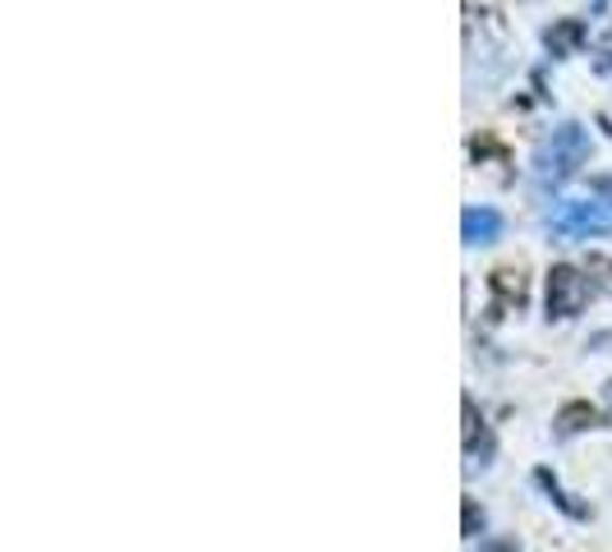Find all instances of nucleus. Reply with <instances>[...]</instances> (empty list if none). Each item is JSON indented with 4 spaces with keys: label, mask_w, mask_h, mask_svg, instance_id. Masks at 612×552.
Returning a JSON list of instances; mask_svg holds the SVG:
<instances>
[{
    "label": "nucleus",
    "mask_w": 612,
    "mask_h": 552,
    "mask_svg": "<svg viewBox=\"0 0 612 552\" xmlns=\"http://www.w3.org/2000/svg\"><path fill=\"white\" fill-rule=\"evenodd\" d=\"M534 479H539V483H543V489H549V493H553V502L562 506V512H566V516H585V506H576L572 497H566V493L557 489V483H553V474H549V470H539Z\"/></svg>",
    "instance_id": "9"
},
{
    "label": "nucleus",
    "mask_w": 612,
    "mask_h": 552,
    "mask_svg": "<svg viewBox=\"0 0 612 552\" xmlns=\"http://www.w3.org/2000/svg\"><path fill=\"white\" fill-rule=\"evenodd\" d=\"M461 235H466V245H493V239L502 235V216L493 208H466Z\"/></svg>",
    "instance_id": "4"
},
{
    "label": "nucleus",
    "mask_w": 612,
    "mask_h": 552,
    "mask_svg": "<svg viewBox=\"0 0 612 552\" xmlns=\"http://www.w3.org/2000/svg\"><path fill=\"white\" fill-rule=\"evenodd\" d=\"M543 42H549L553 56H572L580 42H585V24H580V19H557V24L543 33Z\"/></svg>",
    "instance_id": "6"
},
{
    "label": "nucleus",
    "mask_w": 612,
    "mask_h": 552,
    "mask_svg": "<svg viewBox=\"0 0 612 552\" xmlns=\"http://www.w3.org/2000/svg\"><path fill=\"white\" fill-rule=\"evenodd\" d=\"M461 414H466V456H489V451H493V437H489L484 419H479V410H474L470 396L461 401Z\"/></svg>",
    "instance_id": "7"
},
{
    "label": "nucleus",
    "mask_w": 612,
    "mask_h": 552,
    "mask_svg": "<svg viewBox=\"0 0 612 552\" xmlns=\"http://www.w3.org/2000/svg\"><path fill=\"white\" fill-rule=\"evenodd\" d=\"M479 552H520V548H516V543H507V539H493V543H484Z\"/></svg>",
    "instance_id": "13"
},
{
    "label": "nucleus",
    "mask_w": 612,
    "mask_h": 552,
    "mask_svg": "<svg viewBox=\"0 0 612 552\" xmlns=\"http://www.w3.org/2000/svg\"><path fill=\"white\" fill-rule=\"evenodd\" d=\"M553 235L562 239H585V235H603L612 231V216L599 203H557V212L549 216Z\"/></svg>",
    "instance_id": "2"
},
{
    "label": "nucleus",
    "mask_w": 612,
    "mask_h": 552,
    "mask_svg": "<svg viewBox=\"0 0 612 552\" xmlns=\"http://www.w3.org/2000/svg\"><path fill=\"white\" fill-rule=\"evenodd\" d=\"M599 424H603V414L589 401H572L557 414V433H585V428H599Z\"/></svg>",
    "instance_id": "8"
},
{
    "label": "nucleus",
    "mask_w": 612,
    "mask_h": 552,
    "mask_svg": "<svg viewBox=\"0 0 612 552\" xmlns=\"http://www.w3.org/2000/svg\"><path fill=\"white\" fill-rule=\"evenodd\" d=\"M489 291H493V308L502 314V308H520L525 304V277L516 268H497L489 277Z\"/></svg>",
    "instance_id": "5"
},
{
    "label": "nucleus",
    "mask_w": 612,
    "mask_h": 552,
    "mask_svg": "<svg viewBox=\"0 0 612 552\" xmlns=\"http://www.w3.org/2000/svg\"><path fill=\"white\" fill-rule=\"evenodd\" d=\"M479 529H484V512L466 497V535H479Z\"/></svg>",
    "instance_id": "12"
},
{
    "label": "nucleus",
    "mask_w": 612,
    "mask_h": 552,
    "mask_svg": "<svg viewBox=\"0 0 612 552\" xmlns=\"http://www.w3.org/2000/svg\"><path fill=\"white\" fill-rule=\"evenodd\" d=\"M589 193L603 198V203L612 208V175H595V180H589Z\"/></svg>",
    "instance_id": "11"
},
{
    "label": "nucleus",
    "mask_w": 612,
    "mask_h": 552,
    "mask_svg": "<svg viewBox=\"0 0 612 552\" xmlns=\"http://www.w3.org/2000/svg\"><path fill=\"white\" fill-rule=\"evenodd\" d=\"M585 157H589V134L585 129L580 125H557L553 134L543 139L539 157H534V171H539L543 185H562L585 166Z\"/></svg>",
    "instance_id": "1"
},
{
    "label": "nucleus",
    "mask_w": 612,
    "mask_h": 552,
    "mask_svg": "<svg viewBox=\"0 0 612 552\" xmlns=\"http://www.w3.org/2000/svg\"><path fill=\"white\" fill-rule=\"evenodd\" d=\"M589 300V281L566 268V262H557V268L549 272V318H576L580 308Z\"/></svg>",
    "instance_id": "3"
},
{
    "label": "nucleus",
    "mask_w": 612,
    "mask_h": 552,
    "mask_svg": "<svg viewBox=\"0 0 612 552\" xmlns=\"http://www.w3.org/2000/svg\"><path fill=\"white\" fill-rule=\"evenodd\" d=\"M595 64L612 74V33H603V37H599V47H595Z\"/></svg>",
    "instance_id": "10"
}]
</instances>
